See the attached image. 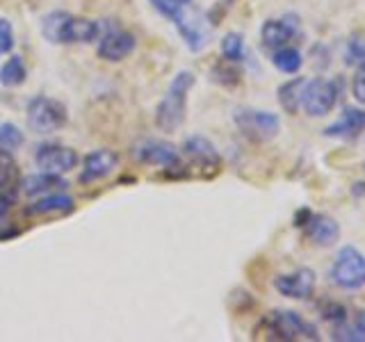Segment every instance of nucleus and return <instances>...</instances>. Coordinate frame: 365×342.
<instances>
[{"label": "nucleus", "mask_w": 365, "mask_h": 342, "mask_svg": "<svg viewBox=\"0 0 365 342\" xmlns=\"http://www.w3.org/2000/svg\"><path fill=\"white\" fill-rule=\"evenodd\" d=\"M106 21L80 19L64 9H55L41 19V37L51 43H91L98 41Z\"/></svg>", "instance_id": "nucleus-1"}, {"label": "nucleus", "mask_w": 365, "mask_h": 342, "mask_svg": "<svg viewBox=\"0 0 365 342\" xmlns=\"http://www.w3.org/2000/svg\"><path fill=\"white\" fill-rule=\"evenodd\" d=\"M197 83L192 71H178L171 80L167 94L155 108V125L163 133H176L187 117V96Z\"/></svg>", "instance_id": "nucleus-2"}, {"label": "nucleus", "mask_w": 365, "mask_h": 342, "mask_svg": "<svg viewBox=\"0 0 365 342\" xmlns=\"http://www.w3.org/2000/svg\"><path fill=\"white\" fill-rule=\"evenodd\" d=\"M329 279L336 288L347 292L365 288V256L351 244L342 247L331 262Z\"/></svg>", "instance_id": "nucleus-3"}, {"label": "nucleus", "mask_w": 365, "mask_h": 342, "mask_svg": "<svg viewBox=\"0 0 365 342\" xmlns=\"http://www.w3.org/2000/svg\"><path fill=\"white\" fill-rule=\"evenodd\" d=\"M233 121L237 130L242 133L249 142L265 144L272 142L274 137L281 133V119L279 114L256 108H237L233 114Z\"/></svg>", "instance_id": "nucleus-4"}, {"label": "nucleus", "mask_w": 365, "mask_h": 342, "mask_svg": "<svg viewBox=\"0 0 365 342\" xmlns=\"http://www.w3.org/2000/svg\"><path fill=\"white\" fill-rule=\"evenodd\" d=\"M28 125L37 135H51L62 130L68 121V110L62 100L48 96H34L28 103Z\"/></svg>", "instance_id": "nucleus-5"}, {"label": "nucleus", "mask_w": 365, "mask_h": 342, "mask_svg": "<svg viewBox=\"0 0 365 342\" xmlns=\"http://www.w3.org/2000/svg\"><path fill=\"white\" fill-rule=\"evenodd\" d=\"M262 326L269 340H319L317 328L294 311H274L262 319Z\"/></svg>", "instance_id": "nucleus-6"}, {"label": "nucleus", "mask_w": 365, "mask_h": 342, "mask_svg": "<svg viewBox=\"0 0 365 342\" xmlns=\"http://www.w3.org/2000/svg\"><path fill=\"white\" fill-rule=\"evenodd\" d=\"M340 96V87L336 80L329 78H311L306 80L302 91V110L308 117H327V114L336 108Z\"/></svg>", "instance_id": "nucleus-7"}, {"label": "nucleus", "mask_w": 365, "mask_h": 342, "mask_svg": "<svg viewBox=\"0 0 365 342\" xmlns=\"http://www.w3.org/2000/svg\"><path fill=\"white\" fill-rule=\"evenodd\" d=\"M130 155L135 162L148 167H180V151L165 140H142L130 148Z\"/></svg>", "instance_id": "nucleus-8"}, {"label": "nucleus", "mask_w": 365, "mask_h": 342, "mask_svg": "<svg viewBox=\"0 0 365 342\" xmlns=\"http://www.w3.org/2000/svg\"><path fill=\"white\" fill-rule=\"evenodd\" d=\"M135 48H137V39H135L133 32L108 26L106 23L103 34L98 37V46H96V53H98L101 60L121 62V60H125V57H130Z\"/></svg>", "instance_id": "nucleus-9"}, {"label": "nucleus", "mask_w": 365, "mask_h": 342, "mask_svg": "<svg viewBox=\"0 0 365 342\" xmlns=\"http://www.w3.org/2000/svg\"><path fill=\"white\" fill-rule=\"evenodd\" d=\"M34 162L41 171L46 174H68L71 169L78 167L80 157L73 151L71 146H64V144H41L37 146V153H34Z\"/></svg>", "instance_id": "nucleus-10"}, {"label": "nucleus", "mask_w": 365, "mask_h": 342, "mask_svg": "<svg viewBox=\"0 0 365 342\" xmlns=\"http://www.w3.org/2000/svg\"><path fill=\"white\" fill-rule=\"evenodd\" d=\"M180 151L190 160L192 167L208 171V174H215V171H220V167H222V155H220V151H217V146L203 135L185 137Z\"/></svg>", "instance_id": "nucleus-11"}, {"label": "nucleus", "mask_w": 365, "mask_h": 342, "mask_svg": "<svg viewBox=\"0 0 365 342\" xmlns=\"http://www.w3.org/2000/svg\"><path fill=\"white\" fill-rule=\"evenodd\" d=\"M302 26L297 14H285L281 19H267L260 28V41L267 51H277L299 37Z\"/></svg>", "instance_id": "nucleus-12"}, {"label": "nucleus", "mask_w": 365, "mask_h": 342, "mask_svg": "<svg viewBox=\"0 0 365 342\" xmlns=\"http://www.w3.org/2000/svg\"><path fill=\"white\" fill-rule=\"evenodd\" d=\"M272 285L281 296L302 301L315 292V271L308 267H299L290 274H281V276L272 281Z\"/></svg>", "instance_id": "nucleus-13"}, {"label": "nucleus", "mask_w": 365, "mask_h": 342, "mask_svg": "<svg viewBox=\"0 0 365 342\" xmlns=\"http://www.w3.org/2000/svg\"><path fill=\"white\" fill-rule=\"evenodd\" d=\"M119 167V153H114L112 148H96L85 155L83 160V171H80V182L83 185H91L103 178L112 176Z\"/></svg>", "instance_id": "nucleus-14"}, {"label": "nucleus", "mask_w": 365, "mask_h": 342, "mask_svg": "<svg viewBox=\"0 0 365 342\" xmlns=\"http://www.w3.org/2000/svg\"><path fill=\"white\" fill-rule=\"evenodd\" d=\"M365 133V110L363 108H345L340 117L327 125L324 137L342 142H354Z\"/></svg>", "instance_id": "nucleus-15"}, {"label": "nucleus", "mask_w": 365, "mask_h": 342, "mask_svg": "<svg viewBox=\"0 0 365 342\" xmlns=\"http://www.w3.org/2000/svg\"><path fill=\"white\" fill-rule=\"evenodd\" d=\"M306 228V235L311 239L313 244L317 247H334L338 239H340V224L329 214H313L308 217V222L304 224Z\"/></svg>", "instance_id": "nucleus-16"}, {"label": "nucleus", "mask_w": 365, "mask_h": 342, "mask_svg": "<svg viewBox=\"0 0 365 342\" xmlns=\"http://www.w3.org/2000/svg\"><path fill=\"white\" fill-rule=\"evenodd\" d=\"M176 30L192 53H201L208 46V28H205V21L199 14H192L185 9L182 19L176 23Z\"/></svg>", "instance_id": "nucleus-17"}, {"label": "nucleus", "mask_w": 365, "mask_h": 342, "mask_svg": "<svg viewBox=\"0 0 365 342\" xmlns=\"http://www.w3.org/2000/svg\"><path fill=\"white\" fill-rule=\"evenodd\" d=\"M19 187L26 197L39 199V197H46V194L64 192L68 187V182L57 174H46V171H41V174H32L28 178H23L19 182Z\"/></svg>", "instance_id": "nucleus-18"}, {"label": "nucleus", "mask_w": 365, "mask_h": 342, "mask_svg": "<svg viewBox=\"0 0 365 342\" xmlns=\"http://www.w3.org/2000/svg\"><path fill=\"white\" fill-rule=\"evenodd\" d=\"M73 210H76V199L68 197V194H64V192H55V194H46V197H39L26 210V214H30V217L71 214Z\"/></svg>", "instance_id": "nucleus-19"}, {"label": "nucleus", "mask_w": 365, "mask_h": 342, "mask_svg": "<svg viewBox=\"0 0 365 342\" xmlns=\"http://www.w3.org/2000/svg\"><path fill=\"white\" fill-rule=\"evenodd\" d=\"M272 64L277 71L285 73V76H294L302 71L304 66V55L299 48H292V46H283V48L272 51Z\"/></svg>", "instance_id": "nucleus-20"}, {"label": "nucleus", "mask_w": 365, "mask_h": 342, "mask_svg": "<svg viewBox=\"0 0 365 342\" xmlns=\"http://www.w3.org/2000/svg\"><path fill=\"white\" fill-rule=\"evenodd\" d=\"M306 85V78H292L288 83H283L277 91L279 96V105L288 112V114H297L302 110V91Z\"/></svg>", "instance_id": "nucleus-21"}, {"label": "nucleus", "mask_w": 365, "mask_h": 342, "mask_svg": "<svg viewBox=\"0 0 365 342\" xmlns=\"http://www.w3.org/2000/svg\"><path fill=\"white\" fill-rule=\"evenodd\" d=\"M28 78V66L21 55H11L9 60L0 66V85L3 87H21Z\"/></svg>", "instance_id": "nucleus-22"}, {"label": "nucleus", "mask_w": 365, "mask_h": 342, "mask_svg": "<svg viewBox=\"0 0 365 342\" xmlns=\"http://www.w3.org/2000/svg\"><path fill=\"white\" fill-rule=\"evenodd\" d=\"M21 182V169L11 153L0 151V192L14 194Z\"/></svg>", "instance_id": "nucleus-23"}, {"label": "nucleus", "mask_w": 365, "mask_h": 342, "mask_svg": "<svg viewBox=\"0 0 365 342\" xmlns=\"http://www.w3.org/2000/svg\"><path fill=\"white\" fill-rule=\"evenodd\" d=\"M222 57L231 64H240L247 60V43L240 32H228L222 39Z\"/></svg>", "instance_id": "nucleus-24"}, {"label": "nucleus", "mask_w": 365, "mask_h": 342, "mask_svg": "<svg viewBox=\"0 0 365 342\" xmlns=\"http://www.w3.org/2000/svg\"><path fill=\"white\" fill-rule=\"evenodd\" d=\"M26 142V135L19 128L16 123H0V151H7V153H14L23 146Z\"/></svg>", "instance_id": "nucleus-25"}, {"label": "nucleus", "mask_w": 365, "mask_h": 342, "mask_svg": "<svg viewBox=\"0 0 365 342\" xmlns=\"http://www.w3.org/2000/svg\"><path fill=\"white\" fill-rule=\"evenodd\" d=\"M345 64H349V66L365 64V32H356V34H354V37L347 41Z\"/></svg>", "instance_id": "nucleus-26"}, {"label": "nucleus", "mask_w": 365, "mask_h": 342, "mask_svg": "<svg viewBox=\"0 0 365 342\" xmlns=\"http://www.w3.org/2000/svg\"><path fill=\"white\" fill-rule=\"evenodd\" d=\"M210 76H212V80L215 83H220V85H224V87H235L237 83H240V71L235 68V64H231V62H220V64H215V68L210 71Z\"/></svg>", "instance_id": "nucleus-27"}, {"label": "nucleus", "mask_w": 365, "mask_h": 342, "mask_svg": "<svg viewBox=\"0 0 365 342\" xmlns=\"http://www.w3.org/2000/svg\"><path fill=\"white\" fill-rule=\"evenodd\" d=\"M148 3L153 5V9L158 11V14H163L165 19H169L174 26L182 19V14H185V7H187V5L174 3V0H148Z\"/></svg>", "instance_id": "nucleus-28"}, {"label": "nucleus", "mask_w": 365, "mask_h": 342, "mask_svg": "<svg viewBox=\"0 0 365 342\" xmlns=\"http://www.w3.org/2000/svg\"><path fill=\"white\" fill-rule=\"evenodd\" d=\"M14 48V30L7 19H0V55H7Z\"/></svg>", "instance_id": "nucleus-29"}, {"label": "nucleus", "mask_w": 365, "mask_h": 342, "mask_svg": "<svg viewBox=\"0 0 365 342\" xmlns=\"http://www.w3.org/2000/svg\"><path fill=\"white\" fill-rule=\"evenodd\" d=\"M351 96L365 105V64H359L356 73H354V80H351Z\"/></svg>", "instance_id": "nucleus-30"}, {"label": "nucleus", "mask_w": 365, "mask_h": 342, "mask_svg": "<svg viewBox=\"0 0 365 342\" xmlns=\"http://www.w3.org/2000/svg\"><path fill=\"white\" fill-rule=\"evenodd\" d=\"M14 203V194H7V192H0V217H5Z\"/></svg>", "instance_id": "nucleus-31"}, {"label": "nucleus", "mask_w": 365, "mask_h": 342, "mask_svg": "<svg viewBox=\"0 0 365 342\" xmlns=\"http://www.w3.org/2000/svg\"><path fill=\"white\" fill-rule=\"evenodd\" d=\"M16 235H19V228H11V226L3 228V226H0V242H5V239H11Z\"/></svg>", "instance_id": "nucleus-32"}, {"label": "nucleus", "mask_w": 365, "mask_h": 342, "mask_svg": "<svg viewBox=\"0 0 365 342\" xmlns=\"http://www.w3.org/2000/svg\"><path fill=\"white\" fill-rule=\"evenodd\" d=\"M354 324H356V326L363 331V333H365V311L356 315V319H354Z\"/></svg>", "instance_id": "nucleus-33"}, {"label": "nucleus", "mask_w": 365, "mask_h": 342, "mask_svg": "<svg viewBox=\"0 0 365 342\" xmlns=\"http://www.w3.org/2000/svg\"><path fill=\"white\" fill-rule=\"evenodd\" d=\"M174 3H178V5H190L192 0H174Z\"/></svg>", "instance_id": "nucleus-34"}]
</instances>
